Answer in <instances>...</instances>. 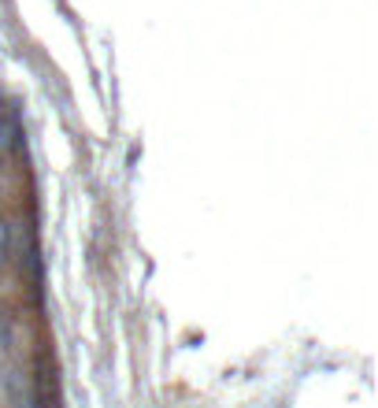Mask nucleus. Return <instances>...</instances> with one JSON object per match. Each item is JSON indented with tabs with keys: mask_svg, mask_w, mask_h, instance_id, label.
Here are the masks:
<instances>
[{
	"mask_svg": "<svg viewBox=\"0 0 378 408\" xmlns=\"http://www.w3.org/2000/svg\"><path fill=\"white\" fill-rule=\"evenodd\" d=\"M8 253H12V223L0 219V264H8Z\"/></svg>",
	"mask_w": 378,
	"mask_h": 408,
	"instance_id": "3",
	"label": "nucleus"
},
{
	"mask_svg": "<svg viewBox=\"0 0 378 408\" xmlns=\"http://www.w3.org/2000/svg\"><path fill=\"white\" fill-rule=\"evenodd\" d=\"M0 148H23V130L12 115H0Z\"/></svg>",
	"mask_w": 378,
	"mask_h": 408,
	"instance_id": "1",
	"label": "nucleus"
},
{
	"mask_svg": "<svg viewBox=\"0 0 378 408\" xmlns=\"http://www.w3.org/2000/svg\"><path fill=\"white\" fill-rule=\"evenodd\" d=\"M12 401H15V408H37V397H34V390H30V386L19 379H12Z\"/></svg>",
	"mask_w": 378,
	"mask_h": 408,
	"instance_id": "2",
	"label": "nucleus"
}]
</instances>
